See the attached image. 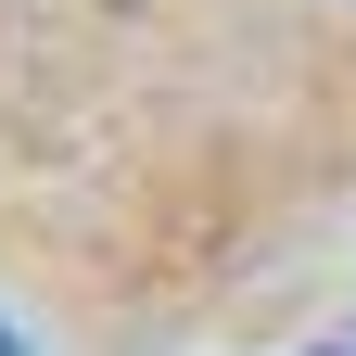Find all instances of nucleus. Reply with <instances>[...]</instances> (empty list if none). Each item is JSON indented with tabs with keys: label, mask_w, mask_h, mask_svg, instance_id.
I'll use <instances>...</instances> for the list:
<instances>
[{
	"label": "nucleus",
	"mask_w": 356,
	"mask_h": 356,
	"mask_svg": "<svg viewBox=\"0 0 356 356\" xmlns=\"http://www.w3.org/2000/svg\"><path fill=\"white\" fill-rule=\"evenodd\" d=\"M0 356H13V343H0Z\"/></svg>",
	"instance_id": "1"
}]
</instances>
